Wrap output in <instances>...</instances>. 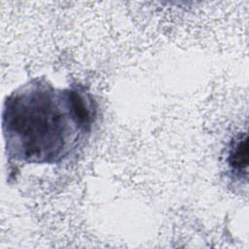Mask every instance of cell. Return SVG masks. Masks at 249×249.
I'll return each instance as SVG.
<instances>
[{
    "label": "cell",
    "mask_w": 249,
    "mask_h": 249,
    "mask_svg": "<svg viewBox=\"0 0 249 249\" xmlns=\"http://www.w3.org/2000/svg\"><path fill=\"white\" fill-rule=\"evenodd\" d=\"M96 109L82 89H58L33 80L7 96L2 129L7 155L17 160L56 163L89 135Z\"/></svg>",
    "instance_id": "6da1fadb"
},
{
    "label": "cell",
    "mask_w": 249,
    "mask_h": 249,
    "mask_svg": "<svg viewBox=\"0 0 249 249\" xmlns=\"http://www.w3.org/2000/svg\"><path fill=\"white\" fill-rule=\"evenodd\" d=\"M248 150H247V137L239 136L232 144L229 153V165L232 172L241 175V172L247 173L248 163Z\"/></svg>",
    "instance_id": "7a4b0ae2"
}]
</instances>
